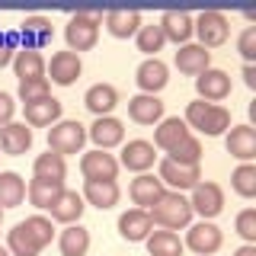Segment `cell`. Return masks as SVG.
Listing matches in <instances>:
<instances>
[{"instance_id": "cell-23", "label": "cell", "mask_w": 256, "mask_h": 256, "mask_svg": "<svg viewBox=\"0 0 256 256\" xmlns=\"http://www.w3.org/2000/svg\"><path fill=\"white\" fill-rule=\"evenodd\" d=\"M160 32H164L166 42H176V45H186L192 38V16L186 10H166L160 16Z\"/></svg>"}, {"instance_id": "cell-33", "label": "cell", "mask_w": 256, "mask_h": 256, "mask_svg": "<svg viewBox=\"0 0 256 256\" xmlns=\"http://www.w3.org/2000/svg\"><path fill=\"white\" fill-rule=\"evenodd\" d=\"M32 173H36V180H48V182H64V176H68V164H64V157L58 154H38L36 164H32Z\"/></svg>"}, {"instance_id": "cell-45", "label": "cell", "mask_w": 256, "mask_h": 256, "mask_svg": "<svg viewBox=\"0 0 256 256\" xmlns=\"http://www.w3.org/2000/svg\"><path fill=\"white\" fill-rule=\"evenodd\" d=\"M234 256H256V246H253V244H244V246H240V250H237Z\"/></svg>"}, {"instance_id": "cell-39", "label": "cell", "mask_w": 256, "mask_h": 256, "mask_svg": "<svg viewBox=\"0 0 256 256\" xmlns=\"http://www.w3.org/2000/svg\"><path fill=\"white\" fill-rule=\"evenodd\" d=\"M45 96H52L48 77H45V80H26V84H20V100H22V106H26V102H38V100H45Z\"/></svg>"}, {"instance_id": "cell-4", "label": "cell", "mask_w": 256, "mask_h": 256, "mask_svg": "<svg viewBox=\"0 0 256 256\" xmlns=\"http://www.w3.org/2000/svg\"><path fill=\"white\" fill-rule=\"evenodd\" d=\"M100 26H102V13L96 10H80L77 16H70L68 29H64V38H68V52H90L100 42Z\"/></svg>"}, {"instance_id": "cell-21", "label": "cell", "mask_w": 256, "mask_h": 256, "mask_svg": "<svg viewBox=\"0 0 256 256\" xmlns=\"http://www.w3.org/2000/svg\"><path fill=\"white\" fill-rule=\"evenodd\" d=\"M32 148V128L26 122H10L0 128V150L6 157H20Z\"/></svg>"}, {"instance_id": "cell-24", "label": "cell", "mask_w": 256, "mask_h": 256, "mask_svg": "<svg viewBox=\"0 0 256 256\" xmlns=\"http://www.w3.org/2000/svg\"><path fill=\"white\" fill-rule=\"evenodd\" d=\"M128 118L138 125H157L164 118V102L157 96H148V93H138L128 100Z\"/></svg>"}, {"instance_id": "cell-5", "label": "cell", "mask_w": 256, "mask_h": 256, "mask_svg": "<svg viewBox=\"0 0 256 256\" xmlns=\"http://www.w3.org/2000/svg\"><path fill=\"white\" fill-rule=\"evenodd\" d=\"M86 144V125H80L77 118H68V122H54L48 128V150L58 157L68 154H80Z\"/></svg>"}, {"instance_id": "cell-19", "label": "cell", "mask_w": 256, "mask_h": 256, "mask_svg": "<svg viewBox=\"0 0 256 256\" xmlns=\"http://www.w3.org/2000/svg\"><path fill=\"white\" fill-rule=\"evenodd\" d=\"M173 64H176V70H180V74L198 77L202 70L212 68V52H205L202 45H192V42H186V45H180V52H176Z\"/></svg>"}, {"instance_id": "cell-22", "label": "cell", "mask_w": 256, "mask_h": 256, "mask_svg": "<svg viewBox=\"0 0 256 256\" xmlns=\"http://www.w3.org/2000/svg\"><path fill=\"white\" fill-rule=\"evenodd\" d=\"M186 138H189V125L182 122L180 116H170V118H160V122H157L154 148H160V150H166V154H170V150L180 148Z\"/></svg>"}, {"instance_id": "cell-26", "label": "cell", "mask_w": 256, "mask_h": 256, "mask_svg": "<svg viewBox=\"0 0 256 256\" xmlns=\"http://www.w3.org/2000/svg\"><path fill=\"white\" fill-rule=\"evenodd\" d=\"M84 106L90 109L96 118L112 116V109L118 106V90H116L112 84H93L90 90L84 93Z\"/></svg>"}, {"instance_id": "cell-41", "label": "cell", "mask_w": 256, "mask_h": 256, "mask_svg": "<svg viewBox=\"0 0 256 256\" xmlns=\"http://www.w3.org/2000/svg\"><path fill=\"white\" fill-rule=\"evenodd\" d=\"M237 52L244 54V61H246V64H253V58H256V26H246L244 32H240V38H237Z\"/></svg>"}, {"instance_id": "cell-13", "label": "cell", "mask_w": 256, "mask_h": 256, "mask_svg": "<svg viewBox=\"0 0 256 256\" xmlns=\"http://www.w3.org/2000/svg\"><path fill=\"white\" fill-rule=\"evenodd\" d=\"M186 246L198 256H212L221 250V230L212 221H198L186 230Z\"/></svg>"}, {"instance_id": "cell-25", "label": "cell", "mask_w": 256, "mask_h": 256, "mask_svg": "<svg viewBox=\"0 0 256 256\" xmlns=\"http://www.w3.org/2000/svg\"><path fill=\"white\" fill-rule=\"evenodd\" d=\"M22 112H26L29 128H48V125L61 122V102L54 100V96H45V100H38V102H26Z\"/></svg>"}, {"instance_id": "cell-43", "label": "cell", "mask_w": 256, "mask_h": 256, "mask_svg": "<svg viewBox=\"0 0 256 256\" xmlns=\"http://www.w3.org/2000/svg\"><path fill=\"white\" fill-rule=\"evenodd\" d=\"M13 116H16V102H13V96L0 90V128L10 125V122H13Z\"/></svg>"}, {"instance_id": "cell-32", "label": "cell", "mask_w": 256, "mask_h": 256, "mask_svg": "<svg viewBox=\"0 0 256 256\" xmlns=\"http://www.w3.org/2000/svg\"><path fill=\"white\" fill-rule=\"evenodd\" d=\"M22 198H26V180L13 170L0 173V208H16L22 205Z\"/></svg>"}, {"instance_id": "cell-37", "label": "cell", "mask_w": 256, "mask_h": 256, "mask_svg": "<svg viewBox=\"0 0 256 256\" xmlns=\"http://www.w3.org/2000/svg\"><path fill=\"white\" fill-rule=\"evenodd\" d=\"M134 42H138V52L157 58V52L166 45V38H164V32H160V26H141L138 36H134Z\"/></svg>"}, {"instance_id": "cell-47", "label": "cell", "mask_w": 256, "mask_h": 256, "mask_svg": "<svg viewBox=\"0 0 256 256\" xmlns=\"http://www.w3.org/2000/svg\"><path fill=\"white\" fill-rule=\"evenodd\" d=\"M0 221H4V208H0Z\"/></svg>"}, {"instance_id": "cell-38", "label": "cell", "mask_w": 256, "mask_h": 256, "mask_svg": "<svg viewBox=\"0 0 256 256\" xmlns=\"http://www.w3.org/2000/svg\"><path fill=\"white\" fill-rule=\"evenodd\" d=\"M170 160H176V164H186V166H198V164H202V141L189 134L180 148L170 150Z\"/></svg>"}, {"instance_id": "cell-11", "label": "cell", "mask_w": 256, "mask_h": 256, "mask_svg": "<svg viewBox=\"0 0 256 256\" xmlns=\"http://www.w3.org/2000/svg\"><path fill=\"white\" fill-rule=\"evenodd\" d=\"M154 230V221L144 208H128V212L118 214V237L128 240V244H141V240L150 237Z\"/></svg>"}, {"instance_id": "cell-42", "label": "cell", "mask_w": 256, "mask_h": 256, "mask_svg": "<svg viewBox=\"0 0 256 256\" xmlns=\"http://www.w3.org/2000/svg\"><path fill=\"white\" fill-rule=\"evenodd\" d=\"M16 52H20V48H16V36H10V32H0V68L13 64V54Z\"/></svg>"}, {"instance_id": "cell-31", "label": "cell", "mask_w": 256, "mask_h": 256, "mask_svg": "<svg viewBox=\"0 0 256 256\" xmlns=\"http://www.w3.org/2000/svg\"><path fill=\"white\" fill-rule=\"evenodd\" d=\"M58 246H61V256H86V250H90V230L80 228V224H68L58 237Z\"/></svg>"}, {"instance_id": "cell-34", "label": "cell", "mask_w": 256, "mask_h": 256, "mask_svg": "<svg viewBox=\"0 0 256 256\" xmlns=\"http://www.w3.org/2000/svg\"><path fill=\"white\" fill-rule=\"evenodd\" d=\"M64 192V182H48V180H32L26 186V196L36 208H52Z\"/></svg>"}, {"instance_id": "cell-20", "label": "cell", "mask_w": 256, "mask_h": 256, "mask_svg": "<svg viewBox=\"0 0 256 256\" xmlns=\"http://www.w3.org/2000/svg\"><path fill=\"white\" fill-rule=\"evenodd\" d=\"M224 148H228L230 157L250 164L256 157V132H253V125H234L228 132V138H224Z\"/></svg>"}, {"instance_id": "cell-29", "label": "cell", "mask_w": 256, "mask_h": 256, "mask_svg": "<svg viewBox=\"0 0 256 256\" xmlns=\"http://www.w3.org/2000/svg\"><path fill=\"white\" fill-rule=\"evenodd\" d=\"M13 70L20 77V84L26 80H45V58L42 52H32V48H20L13 54Z\"/></svg>"}, {"instance_id": "cell-17", "label": "cell", "mask_w": 256, "mask_h": 256, "mask_svg": "<svg viewBox=\"0 0 256 256\" xmlns=\"http://www.w3.org/2000/svg\"><path fill=\"white\" fill-rule=\"evenodd\" d=\"M54 36V26L48 16H26V20L20 22V38H22V48H32V52H38V48H45L52 42Z\"/></svg>"}, {"instance_id": "cell-44", "label": "cell", "mask_w": 256, "mask_h": 256, "mask_svg": "<svg viewBox=\"0 0 256 256\" xmlns=\"http://www.w3.org/2000/svg\"><path fill=\"white\" fill-rule=\"evenodd\" d=\"M244 84L250 86V90H256V68L253 64H244Z\"/></svg>"}, {"instance_id": "cell-10", "label": "cell", "mask_w": 256, "mask_h": 256, "mask_svg": "<svg viewBox=\"0 0 256 256\" xmlns=\"http://www.w3.org/2000/svg\"><path fill=\"white\" fill-rule=\"evenodd\" d=\"M45 74H52V84L70 86L84 74V61H80V54H74V52H54L52 61H45Z\"/></svg>"}, {"instance_id": "cell-9", "label": "cell", "mask_w": 256, "mask_h": 256, "mask_svg": "<svg viewBox=\"0 0 256 256\" xmlns=\"http://www.w3.org/2000/svg\"><path fill=\"white\" fill-rule=\"evenodd\" d=\"M196 93L202 102H214L218 106L221 100L230 96V74L228 70H218V68H208L196 77Z\"/></svg>"}, {"instance_id": "cell-12", "label": "cell", "mask_w": 256, "mask_h": 256, "mask_svg": "<svg viewBox=\"0 0 256 256\" xmlns=\"http://www.w3.org/2000/svg\"><path fill=\"white\" fill-rule=\"evenodd\" d=\"M134 80H138L141 93L157 96L166 84H170V68H166L160 58H144V61L138 64V74H134Z\"/></svg>"}, {"instance_id": "cell-30", "label": "cell", "mask_w": 256, "mask_h": 256, "mask_svg": "<svg viewBox=\"0 0 256 256\" xmlns=\"http://www.w3.org/2000/svg\"><path fill=\"white\" fill-rule=\"evenodd\" d=\"M102 20H106V29H109L112 38H132V36H138V29H141V13L138 10H109Z\"/></svg>"}, {"instance_id": "cell-46", "label": "cell", "mask_w": 256, "mask_h": 256, "mask_svg": "<svg viewBox=\"0 0 256 256\" xmlns=\"http://www.w3.org/2000/svg\"><path fill=\"white\" fill-rule=\"evenodd\" d=\"M0 256H10V250H6V246H0Z\"/></svg>"}, {"instance_id": "cell-27", "label": "cell", "mask_w": 256, "mask_h": 256, "mask_svg": "<svg viewBox=\"0 0 256 256\" xmlns=\"http://www.w3.org/2000/svg\"><path fill=\"white\" fill-rule=\"evenodd\" d=\"M84 196L74 189H64L61 196H58V202H54L48 212H52V221H61V224H80V214H84Z\"/></svg>"}, {"instance_id": "cell-36", "label": "cell", "mask_w": 256, "mask_h": 256, "mask_svg": "<svg viewBox=\"0 0 256 256\" xmlns=\"http://www.w3.org/2000/svg\"><path fill=\"white\" fill-rule=\"evenodd\" d=\"M230 186H234L237 196L253 198L256 196V166L253 164H240L234 170V176H230Z\"/></svg>"}, {"instance_id": "cell-1", "label": "cell", "mask_w": 256, "mask_h": 256, "mask_svg": "<svg viewBox=\"0 0 256 256\" xmlns=\"http://www.w3.org/2000/svg\"><path fill=\"white\" fill-rule=\"evenodd\" d=\"M52 237H54L52 218H45V214H32V218L20 221L10 230V237H6V250H10V256H38L48 244H52Z\"/></svg>"}, {"instance_id": "cell-28", "label": "cell", "mask_w": 256, "mask_h": 256, "mask_svg": "<svg viewBox=\"0 0 256 256\" xmlns=\"http://www.w3.org/2000/svg\"><path fill=\"white\" fill-rule=\"evenodd\" d=\"M164 182L157 180V176H150V173H141L138 180H132V186H128V196H132V202L134 205H141L144 212H148L150 205L157 202L160 196H164Z\"/></svg>"}, {"instance_id": "cell-7", "label": "cell", "mask_w": 256, "mask_h": 256, "mask_svg": "<svg viewBox=\"0 0 256 256\" xmlns=\"http://www.w3.org/2000/svg\"><path fill=\"white\" fill-rule=\"evenodd\" d=\"M189 205H192V214H202V221H212L224 212V189L218 182H198L192 189Z\"/></svg>"}, {"instance_id": "cell-2", "label": "cell", "mask_w": 256, "mask_h": 256, "mask_svg": "<svg viewBox=\"0 0 256 256\" xmlns=\"http://www.w3.org/2000/svg\"><path fill=\"white\" fill-rule=\"evenodd\" d=\"M148 214H150V221L160 224L164 230H176V228H189L192 205L182 192H164V196L148 208Z\"/></svg>"}, {"instance_id": "cell-18", "label": "cell", "mask_w": 256, "mask_h": 256, "mask_svg": "<svg viewBox=\"0 0 256 256\" xmlns=\"http://www.w3.org/2000/svg\"><path fill=\"white\" fill-rule=\"evenodd\" d=\"M80 173H84V180H116L118 160L109 150H90L80 157Z\"/></svg>"}, {"instance_id": "cell-40", "label": "cell", "mask_w": 256, "mask_h": 256, "mask_svg": "<svg viewBox=\"0 0 256 256\" xmlns=\"http://www.w3.org/2000/svg\"><path fill=\"white\" fill-rule=\"evenodd\" d=\"M237 234L246 240V244H256V208H244L237 214Z\"/></svg>"}, {"instance_id": "cell-14", "label": "cell", "mask_w": 256, "mask_h": 256, "mask_svg": "<svg viewBox=\"0 0 256 256\" xmlns=\"http://www.w3.org/2000/svg\"><path fill=\"white\" fill-rule=\"evenodd\" d=\"M118 198H122V189H118L116 180H86L84 182V202H90L100 212L116 208Z\"/></svg>"}, {"instance_id": "cell-15", "label": "cell", "mask_w": 256, "mask_h": 256, "mask_svg": "<svg viewBox=\"0 0 256 256\" xmlns=\"http://www.w3.org/2000/svg\"><path fill=\"white\" fill-rule=\"evenodd\" d=\"M157 160V148L150 141H128L122 148V160H118V166H125V170L132 173H148L150 166H154Z\"/></svg>"}, {"instance_id": "cell-35", "label": "cell", "mask_w": 256, "mask_h": 256, "mask_svg": "<svg viewBox=\"0 0 256 256\" xmlns=\"http://www.w3.org/2000/svg\"><path fill=\"white\" fill-rule=\"evenodd\" d=\"M150 256H182V240L173 230H150V237L144 240Z\"/></svg>"}, {"instance_id": "cell-3", "label": "cell", "mask_w": 256, "mask_h": 256, "mask_svg": "<svg viewBox=\"0 0 256 256\" xmlns=\"http://www.w3.org/2000/svg\"><path fill=\"white\" fill-rule=\"evenodd\" d=\"M189 128H196V132L208 134V138H218V134H224L230 128V112L224 106H214V102H189L186 106V118H182Z\"/></svg>"}, {"instance_id": "cell-8", "label": "cell", "mask_w": 256, "mask_h": 256, "mask_svg": "<svg viewBox=\"0 0 256 256\" xmlns=\"http://www.w3.org/2000/svg\"><path fill=\"white\" fill-rule=\"evenodd\" d=\"M157 180L164 182V186H173V192H182V189H196L198 182H202V170L164 157V160H160V176H157Z\"/></svg>"}, {"instance_id": "cell-6", "label": "cell", "mask_w": 256, "mask_h": 256, "mask_svg": "<svg viewBox=\"0 0 256 256\" xmlns=\"http://www.w3.org/2000/svg\"><path fill=\"white\" fill-rule=\"evenodd\" d=\"M192 32L198 36V45L208 52V48H218V45L228 42L230 20L224 13H218V10H205V13L192 16Z\"/></svg>"}, {"instance_id": "cell-16", "label": "cell", "mask_w": 256, "mask_h": 256, "mask_svg": "<svg viewBox=\"0 0 256 256\" xmlns=\"http://www.w3.org/2000/svg\"><path fill=\"white\" fill-rule=\"evenodd\" d=\"M86 138H93L96 150H109V148H118V144L125 141V125L118 122L116 116H102L96 118L90 125V132H86Z\"/></svg>"}]
</instances>
